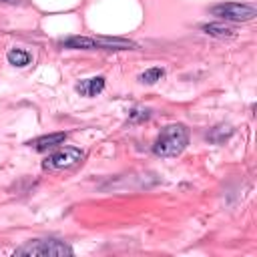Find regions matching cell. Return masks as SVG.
Masks as SVG:
<instances>
[{
  "mask_svg": "<svg viewBox=\"0 0 257 257\" xmlns=\"http://www.w3.org/2000/svg\"><path fill=\"white\" fill-rule=\"evenodd\" d=\"M189 145V128L183 122H173L161 128L153 143V153L157 157H179Z\"/></svg>",
  "mask_w": 257,
  "mask_h": 257,
  "instance_id": "cell-1",
  "label": "cell"
},
{
  "mask_svg": "<svg viewBox=\"0 0 257 257\" xmlns=\"http://www.w3.org/2000/svg\"><path fill=\"white\" fill-rule=\"evenodd\" d=\"M70 257L74 255V249L54 237H42V239H30L24 245L14 249V257Z\"/></svg>",
  "mask_w": 257,
  "mask_h": 257,
  "instance_id": "cell-2",
  "label": "cell"
},
{
  "mask_svg": "<svg viewBox=\"0 0 257 257\" xmlns=\"http://www.w3.org/2000/svg\"><path fill=\"white\" fill-rule=\"evenodd\" d=\"M70 50H133L139 44L128 38H106V36H68L60 42Z\"/></svg>",
  "mask_w": 257,
  "mask_h": 257,
  "instance_id": "cell-3",
  "label": "cell"
},
{
  "mask_svg": "<svg viewBox=\"0 0 257 257\" xmlns=\"http://www.w3.org/2000/svg\"><path fill=\"white\" fill-rule=\"evenodd\" d=\"M211 16H217L227 22H249L257 16V8L253 4H241V2H223L211 6Z\"/></svg>",
  "mask_w": 257,
  "mask_h": 257,
  "instance_id": "cell-4",
  "label": "cell"
},
{
  "mask_svg": "<svg viewBox=\"0 0 257 257\" xmlns=\"http://www.w3.org/2000/svg\"><path fill=\"white\" fill-rule=\"evenodd\" d=\"M84 159V151L78 147H62L54 153H50L44 161H42V169L48 173L54 171H64V169H72L74 165H78Z\"/></svg>",
  "mask_w": 257,
  "mask_h": 257,
  "instance_id": "cell-5",
  "label": "cell"
},
{
  "mask_svg": "<svg viewBox=\"0 0 257 257\" xmlns=\"http://www.w3.org/2000/svg\"><path fill=\"white\" fill-rule=\"evenodd\" d=\"M106 86V80L104 76H90V78H82L80 82H76L74 90L80 94V96H86V98H92V96H98Z\"/></svg>",
  "mask_w": 257,
  "mask_h": 257,
  "instance_id": "cell-6",
  "label": "cell"
},
{
  "mask_svg": "<svg viewBox=\"0 0 257 257\" xmlns=\"http://www.w3.org/2000/svg\"><path fill=\"white\" fill-rule=\"evenodd\" d=\"M66 137H68L66 133H50V135H42V137H38V139H34V141H28L26 145L32 147V149L38 151V153H44V151H48V149H54V147L64 145Z\"/></svg>",
  "mask_w": 257,
  "mask_h": 257,
  "instance_id": "cell-7",
  "label": "cell"
},
{
  "mask_svg": "<svg viewBox=\"0 0 257 257\" xmlns=\"http://www.w3.org/2000/svg\"><path fill=\"white\" fill-rule=\"evenodd\" d=\"M201 30L209 36H215V38H233L237 34L235 28L227 26V24H219V22H209V24H203Z\"/></svg>",
  "mask_w": 257,
  "mask_h": 257,
  "instance_id": "cell-8",
  "label": "cell"
},
{
  "mask_svg": "<svg viewBox=\"0 0 257 257\" xmlns=\"http://www.w3.org/2000/svg\"><path fill=\"white\" fill-rule=\"evenodd\" d=\"M6 60H8V64H12L16 68H24L32 62V54L24 48H10L6 52Z\"/></svg>",
  "mask_w": 257,
  "mask_h": 257,
  "instance_id": "cell-9",
  "label": "cell"
},
{
  "mask_svg": "<svg viewBox=\"0 0 257 257\" xmlns=\"http://www.w3.org/2000/svg\"><path fill=\"white\" fill-rule=\"evenodd\" d=\"M163 76H165V68H163V66H151V68H147L145 72L139 74V80H141L143 84H155V82H159Z\"/></svg>",
  "mask_w": 257,
  "mask_h": 257,
  "instance_id": "cell-10",
  "label": "cell"
},
{
  "mask_svg": "<svg viewBox=\"0 0 257 257\" xmlns=\"http://www.w3.org/2000/svg\"><path fill=\"white\" fill-rule=\"evenodd\" d=\"M151 116H153L151 108H133L128 112V120L131 122H143V120H149Z\"/></svg>",
  "mask_w": 257,
  "mask_h": 257,
  "instance_id": "cell-11",
  "label": "cell"
},
{
  "mask_svg": "<svg viewBox=\"0 0 257 257\" xmlns=\"http://www.w3.org/2000/svg\"><path fill=\"white\" fill-rule=\"evenodd\" d=\"M2 4H12V6H16V4H22L24 0H0Z\"/></svg>",
  "mask_w": 257,
  "mask_h": 257,
  "instance_id": "cell-12",
  "label": "cell"
}]
</instances>
